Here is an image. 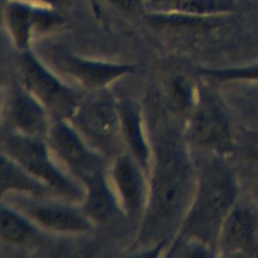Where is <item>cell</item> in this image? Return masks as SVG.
<instances>
[{
	"instance_id": "6da1fadb",
	"label": "cell",
	"mask_w": 258,
	"mask_h": 258,
	"mask_svg": "<svg viewBox=\"0 0 258 258\" xmlns=\"http://www.w3.org/2000/svg\"><path fill=\"white\" fill-rule=\"evenodd\" d=\"M152 143L150 180L137 244L162 247L180 228L195 194L197 175L179 128L170 118L161 115L156 121Z\"/></svg>"
},
{
	"instance_id": "7a4b0ae2",
	"label": "cell",
	"mask_w": 258,
	"mask_h": 258,
	"mask_svg": "<svg viewBox=\"0 0 258 258\" xmlns=\"http://www.w3.org/2000/svg\"><path fill=\"white\" fill-rule=\"evenodd\" d=\"M237 203V184L218 157L205 159L197 174L195 194L175 238L195 241L217 251L222 225Z\"/></svg>"
},
{
	"instance_id": "3957f363",
	"label": "cell",
	"mask_w": 258,
	"mask_h": 258,
	"mask_svg": "<svg viewBox=\"0 0 258 258\" xmlns=\"http://www.w3.org/2000/svg\"><path fill=\"white\" fill-rule=\"evenodd\" d=\"M2 149L24 168L46 183L56 196L82 203L85 197L83 184L57 165L48 144L41 138L8 132L2 137Z\"/></svg>"
},
{
	"instance_id": "277c9868",
	"label": "cell",
	"mask_w": 258,
	"mask_h": 258,
	"mask_svg": "<svg viewBox=\"0 0 258 258\" xmlns=\"http://www.w3.org/2000/svg\"><path fill=\"white\" fill-rule=\"evenodd\" d=\"M17 75L19 84L57 120H69L75 114L80 104L73 90L49 72L29 49L21 50Z\"/></svg>"
},
{
	"instance_id": "5b68a950",
	"label": "cell",
	"mask_w": 258,
	"mask_h": 258,
	"mask_svg": "<svg viewBox=\"0 0 258 258\" xmlns=\"http://www.w3.org/2000/svg\"><path fill=\"white\" fill-rule=\"evenodd\" d=\"M47 144L66 169L79 182L105 173L100 155L68 120H57L47 132Z\"/></svg>"
},
{
	"instance_id": "8992f818",
	"label": "cell",
	"mask_w": 258,
	"mask_h": 258,
	"mask_svg": "<svg viewBox=\"0 0 258 258\" xmlns=\"http://www.w3.org/2000/svg\"><path fill=\"white\" fill-rule=\"evenodd\" d=\"M70 120L94 149L109 153L117 148L118 140L122 137L120 112L108 97L79 105Z\"/></svg>"
},
{
	"instance_id": "52a82bcc",
	"label": "cell",
	"mask_w": 258,
	"mask_h": 258,
	"mask_svg": "<svg viewBox=\"0 0 258 258\" xmlns=\"http://www.w3.org/2000/svg\"><path fill=\"white\" fill-rule=\"evenodd\" d=\"M189 139L199 147L223 153L232 146L228 119L221 107L207 95L199 96L188 127Z\"/></svg>"
},
{
	"instance_id": "ba28073f",
	"label": "cell",
	"mask_w": 258,
	"mask_h": 258,
	"mask_svg": "<svg viewBox=\"0 0 258 258\" xmlns=\"http://www.w3.org/2000/svg\"><path fill=\"white\" fill-rule=\"evenodd\" d=\"M217 251L225 256L258 255V213L255 209L235 204L222 225Z\"/></svg>"
},
{
	"instance_id": "9c48e42d",
	"label": "cell",
	"mask_w": 258,
	"mask_h": 258,
	"mask_svg": "<svg viewBox=\"0 0 258 258\" xmlns=\"http://www.w3.org/2000/svg\"><path fill=\"white\" fill-rule=\"evenodd\" d=\"M141 167L130 153H119L110 169L111 185L119 208L127 215L143 214L145 209L148 186Z\"/></svg>"
},
{
	"instance_id": "30bf717a",
	"label": "cell",
	"mask_w": 258,
	"mask_h": 258,
	"mask_svg": "<svg viewBox=\"0 0 258 258\" xmlns=\"http://www.w3.org/2000/svg\"><path fill=\"white\" fill-rule=\"evenodd\" d=\"M51 56L58 70L93 89L104 88L134 71V67L130 64L84 58L64 50H54Z\"/></svg>"
},
{
	"instance_id": "8fae6325",
	"label": "cell",
	"mask_w": 258,
	"mask_h": 258,
	"mask_svg": "<svg viewBox=\"0 0 258 258\" xmlns=\"http://www.w3.org/2000/svg\"><path fill=\"white\" fill-rule=\"evenodd\" d=\"M19 211L36 226L61 234H81L90 231L94 223L82 209L58 203H26Z\"/></svg>"
},
{
	"instance_id": "7c38bea8",
	"label": "cell",
	"mask_w": 258,
	"mask_h": 258,
	"mask_svg": "<svg viewBox=\"0 0 258 258\" xmlns=\"http://www.w3.org/2000/svg\"><path fill=\"white\" fill-rule=\"evenodd\" d=\"M46 108L20 84L12 91L8 117L14 132L34 138L47 135L48 117Z\"/></svg>"
},
{
	"instance_id": "4fadbf2b",
	"label": "cell",
	"mask_w": 258,
	"mask_h": 258,
	"mask_svg": "<svg viewBox=\"0 0 258 258\" xmlns=\"http://www.w3.org/2000/svg\"><path fill=\"white\" fill-rule=\"evenodd\" d=\"M85 197L81 209L93 223H106L119 208L117 198L106 173L97 175L83 184Z\"/></svg>"
},
{
	"instance_id": "5bb4252c",
	"label": "cell",
	"mask_w": 258,
	"mask_h": 258,
	"mask_svg": "<svg viewBox=\"0 0 258 258\" xmlns=\"http://www.w3.org/2000/svg\"><path fill=\"white\" fill-rule=\"evenodd\" d=\"M0 176L2 197L9 191L25 194L34 198L51 197L55 194L46 183L4 152L0 157Z\"/></svg>"
},
{
	"instance_id": "9a60e30c",
	"label": "cell",
	"mask_w": 258,
	"mask_h": 258,
	"mask_svg": "<svg viewBox=\"0 0 258 258\" xmlns=\"http://www.w3.org/2000/svg\"><path fill=\"white\" fill-rule=\"evenodd\" d=\"M5 17L15 45L20 50L29 48L34 31H38L37 4L22 0L7 3Z\"/></svg>"
},
{
	"instance_id": "2e32d148",
	"label": "cell",
	"mask_w": 258,
	"mask_h": 258,
	"mask_svg": "<svg viewBox=\"0 0 258 258\" xmlns=\"http://www.w3.org/2000/svg\"><path fill=\"white\" fill-rule=\"evenodd\" d=\"M119 112L122 138L129 147L130 154L142 167H147L151 161V145L145 137L141 116L130 105H123Z\"/></svg>"
},
{
	"instance_id": "e0dca14e",
	"label": "cell",
	"mask_w": 258,
	"mask_h": 258,
	"mask_svg": "<svg viewBox=\"0 0 258 258\" xmlns=\"http://www.w3.org/2000/svg\"><path fill=\"white\" fill-rule=\"evenodd\" d=\"M157 12L198 16H228L236 11L233 0H151Z\"/></svg>"
},
{
	"instance_id": "ac0fdd59",
	"label": "cell",
	"mask_w": 258,
	"mask_h": 258,
	"mask_svg": "<svg viewBox=\"0 0 258 258\" xmlns=\"http://www.w3.org/2000/svg\"><path fill=\"white\" fill-rule=\"evenodd\" d=\"M36 225L20 211L2 207L0 211L1 240L14 246L25 245L36 238Z\"/></svg>"
},
{
	"instance_id": "d6986e66",
	"label": "cell",
	"mask_w": 258,
	"mask_h": 258,
	"mask_svg": "<svg viewBox=\"0 0 258 258\" xmlns=\"http://www.w3.org/2000/svg\"><path fill=\"white\" fill-rule=\"evenodd\" d=\"M168 91L175 108L182 111L192 110L195 108L198 98L192 85L185 77L181 75L173 76L169 80Z\"/></svg>"
},
{
	"instance_id": "ffe728a7",
	"label": "cell",
	"mask_w": 258,
	"mask_h": 258,
	"mask_svg": "<svg viewBox=\"0 0 258 258\" xmlns=\"http://www.w3.org/2000/svg\"><path fill=\"white\" fill-rule=\"evenodd\" d=\"M203 73L205 76L219 82L232 80H250L258 82V63L240 68L204 70Z\"/></svg>"
},
{
	"instance_id": "44dd1931",
	"label": "cell",
	"mask_w": 258,
	"mask_h": 258,
	"mask_svg": "<svg viewBox=\"0 0 258 258\" xmlns=\"http://www.w3.org/2000/svg\"><path fill=\"white\" fill-rule=\"evenodd\" d=\"M110 3L119 10L129 13L136 14L139 13L143 7L142 0H109Z\"/></svg>"
},
{
	"instance_id": "7402d4cb",
	"label": "cell",
	"mask_w": 258,
	"mask_h": 258,
	"mask_svg": "<svg viewBox=\"0 0 258 258\" xmlns=\"http://www.w3.org/2000/svg\"><path fill=\"white\" fill-rule=\"evenodd\" d=\"M29 1L36 3V4H41L44 6L52 7V8H56L60 5H62V3L64 2V0H29Z\"/></svg>"
},
{
	"instance_id": "603a6c76",
	"label": "cell",
	"mask_w": 258,
	"mask_h": 258,
	"mask_svg": "<svg viewBox=\"0 0 258 258\" xmlns=\"http://www.w3.org/2000/svg\"><path fill=\"white\" fill-rule=\"evenodd\" d=\"M2 1H3V0H2Z\"/></svg>"
}]
</instances>
